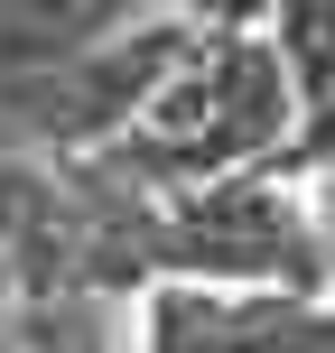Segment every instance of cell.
I'll use <instances>...</instances> for the list:
<instances>
[{"instance_id": "1", "label": "cell", "mask_w": 335, "mask_h": 353, "mask_svg": "<svg viewBox=\"0 0 335 353\" xmlns=\"http://www.w3.org/2000/svg\"><path fill=\"white\" fill-rule=\"evenodd\" d=\"M307 307L280 298H214V288H168L149 307V353H307Z\"/></svg>"}, {"instance_id": "2", "label": "cell", "mask_w": 335, "mask_h": 353, "mask_svg": "<svg viewBox=\"0 0 335 353\" xmlns=\"http://www.w3.org/2000/svg\"><path fill=\"white\" fill-rule=\"evenodd\" d=\"M47 353H103V316H93V307H75L66 325H47Z\"/></svg>"}]
</instances>
